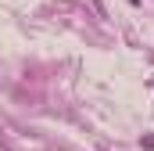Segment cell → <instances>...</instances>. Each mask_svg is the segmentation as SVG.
Segmentation results:
<instances>
[{"label": "cell", "mask_w": 154, "mask_h": 151, "mask_svg": "<svg viewBox=\"0 0 154 151\" xmlns=\"http://www.w3.org/2000/svg\"><path fill=\"white\" fill-rule=\"evenodd\" d=\"M143 148H154V137H147V140H143Z\"/></svg>", "instance_id": "cell-1"}]
</instances>
